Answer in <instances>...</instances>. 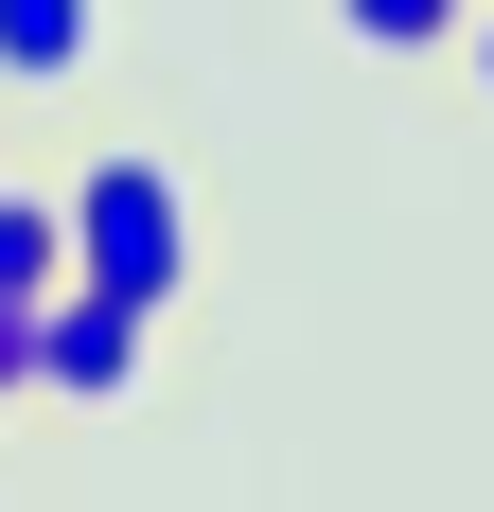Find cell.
I'll use <instances>...</instances> for the list:
<instances>
[{"label":"cell","mask_w":494,"mask_h":512,"mask_svg":"<svg viewBox=\"0 0 494 512\" xmlns=\"http://www.w3.org/2000/svg\"><path fill=\"white\" fill-rule=\"evenodd\" d=\"M71 283L177 318V283H195V177H177L159 142H106L89 177H71Z\"/></svg>","instance_id":"cell-1"},{"label":"cell","mask_w":494,"mask_h":512,"mask_svg":"<svg viewBox=\"0 0 494 512\" xmlns=\"http://www.w3.org/2000/svg\"><path fill=\"white\" fill-rule=\"evenodd\" d=\"M142 301H106V283H53L36 301V389L53 407H142Z\"/></svg>","instance_id":"cell-2"},{"label":"cell","mask_w":494,"mask_h":512,"mask_svg":"<svg viewBox=\"0 0 494 512\" xmlns=\"http://www.w3.org/2000/svg\"><path fill=\"white\" fill-rule=\"evenodd\" d=\"M89 53H106V0H0V89H89Z\"/></svg>","instance_id":"cell-3"},{"label":"cell","mask_w":494,"mask_h":512,"mask_svg":"<svg viewBox=\"0 0 494 512\" xmlns=\"http://www.w3.org/2000/svg\"><path fill=\"white\" fill-rule=\"evenodd\" d=\"M53 283H71V195H36V177H0V301L36 318Z\"/></svg>","instance_id":"cell-4"},{"label":"cell","mask_w":494,"mask_h":512,"mask_svg":"<svg viewBox=\"0 0 494 512\" xmlns=\"http://www.w3.org/2000/svg\"><path fill=\"white\" fill-rule=\"evenodd\" d=\"M336 36H353V53H406V71H424V53H459V36H477V0H336Z\"/></svg>","instance_id":"cell-5"},{"label":"cell","mask_w":494,"mask_h":512,"mask_svg":"<svg viewBox=\"0 0 494 512\" xmlns=\"http://www.w3.org/2000/svg\"><path fill=\"white\" fill-rule=\"evenodd\" d=\"M18 389H36V318L0 301V407H18Z\"/></svg>","instance_id":"cell-6"},{"label":"cell","mask_w":494,"mask_h":512,"mask_svg":"<svg viewBox=\"0 0 494 512\" xmlns=\"http://www.w3.org/2000/svg\"><path fill=\"white\" fill-rule=\"evenodd\" d=\"M459 71H477V89H494V0H477V36H459Z\"/></svg>","instance_id":"cell-7"}]
</instances>
